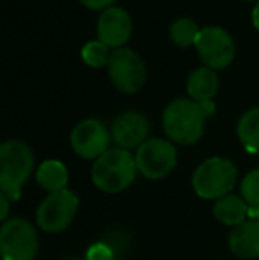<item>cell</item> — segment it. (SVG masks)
Returning <instances> with one entry per match:
<instances>
[{"mask_svg":"<svg viewBox=\"0 0 259 260\" xmlns=\"http://www.w3.org/2000/svg\"><path fill=\"white\" fill-rule=\"evenodd\" d=\"M213 101L199 103V101L194 100L178 98V100L170 101L167 105V108L163 110V131H165V135L174 144L194 145L203 137L206 119L213 115Z\"/></svg>","mask_w":259,"mask_h":260,"instance_id":"obj_1","label":"cell"},{"mask_svg":"<svg viewBox=\"0 0 259 260\" xmlns=\"http://www.w3.org/2000/svg\"><path fill=\"white\" fill-rule=\"evenodd\" d=\"M137 174L138 168L135 156H131L130 151L114 147L94 161L91 179L100 191L119 193L133 184Z\"/></svg>","mask_w":259,"mask_h":260,"instance_id":"obj_2","label":"cell"},{"mask_svg":"<svg viewBox=\"0 0 259 260\" xmlns=\"http://www.w3.org/2000/svg\"><path fill=\"white\" fill-rule=\"evenodd\" d=\"M34 170V154L21 140H7L0 145V189L9 199H18L23 184Z\"/></svg>","mask_w":259,"mask_h":260,"instance_id":"obj_3","label":"cell"},{"mask_svg":"<svg viewBox=\"0 0 259 260\" xmlns=\"http://www.w3.org/2000/svg\"><path fill=\"white\" fill-rule=\"evenodd\" d=\"M238 181L235 163L225 157H210L195 168L192 175V188L195 195L204 200H220L231 195V189Z\"/></svg>","mask_w":259,"mask_h":260,"instance_id":"obj_4","label":"cell"},{"mask_svg":"<svg viewBox=\"0 0 259 260\" xmlns=\"http://www.w3.org/2000/svg\"><path fill=\"white\" fill-rule=\"evenodd\" d=\"M39 251L38 230L23 218H11L0 229L2 260H34Z\"/></svg>","mask_w":259,"mask_h":260,"instance_id":"obj_5","label":"cell"},{"mask_svg":"<svg viewBox=\"0 0 259 260\" xmlns=\"http://www.w3.org/2000/svg\"><path fill=\"white\" fill-rule=\"evenodd\" d=\"M80 200L71 189L48 193L36 211V221L43 232L57 234L68 229L78 212Z\"/></svg>","mask_w":259,"mask_h":260,"instance_id":"obj_6","label":"cell"},{"mask_svg":"<svg viewBox=\"0 0 259 260\" xmlns=\"http://www.w3.org/2000/svg\"><path fill=\"white\" fill-rule=\"evenodd\" d=\"M138 174L146 179L158 181L170 174L176 168L178 151L170 140L165 138H149L135 152Z\"/></svg>","mask_w":259,"mask_h":260,"instance_id":"obj_7","label":"cell"},{"mask_svg":"<svg viewBox=\"0 0 259 260\" xmlns=\"http://www.w3.org/2000/svg\"><path fill=\"white\" fill-rule=\"evenodd\" d=\"M107 69L114 87L125 94L138 92L146 83V64L131 48L114 50Z\"/></svg>","mask_w":259,"mask_h":260,"instance_id":"obj_8","label":"cell"},{"mask_svg":"<svg viewBox=\"0 0 259 260\" xmlns=\"http://www.w3.org/2000/svg\"><path fill=\"white\" fill-rule=\"evenodd\" d=\"M195 48L203 64L213 71L227 68L236 53L235 41L222 27L200 28Z\"/></svg>","mask_w":259,"mask_h":260,"instance_id":"obj_9","label":"cell"},{"mask_svg":"<svg viewBox=\"0 0 259 260\" xmlns=\"http://www.w3.org/2000/svg\"><path fill=\"white\" fill-rule=\"evenodd\" d=\"M110 140V129L98 119H85L78 122L69 137L71 147L76 156L94 161L108 151Z\"/></svg>","mask_w":259,"mask_h":260,"instance_id":"obj_10","label":"cell"},{"mask_svg":"<svg viewBox=\"0 0 259 260\" xmlns=\"http://www.w3.org/2000/svg\"><path fill=\"white\" fill-rule=\"evenodd\" d=\"M149 133H151V126L148 117L135 110L121 112L112 120L110 126L112 140L119 149H125V151L138 149L144 142L149 140Z\"/></svg>","mask_w":259,"mask_h":260,"instance_id":"obj_11","label":"cell"},{"mask_svg":"<svg viewBox=\"0 0 259 260\" xmlns=\"http://www.w3.org/2000/svg\"><path fill=\"white\" fill-rule=\"evenodd\" d=\"M131 36V18L121 7H110L98 18V38L108 48H123Z\"/></svg>","mask_w":259,"mask_h":260,"instance_id":"obj_12","label":"cell"},{"mask_svg":"<svg viewBox=\"0 0 259 260\" xmlns=\"http://www.w3.org/2000/svg\"><path fill=\"white\" fill-rule=\"evenodd\" d=\"M229 250L238 258H259V219H247L235 226L227 237Z\"/></svg>","mask_w":259,"mask_h":260,"instance_id":"obj_13","label":"cell"},{"mask_svg":"<svg viewBox=\"0 0 259 260\" xmlns=\"http://www.w3.org/2000/svg\"><path fill=\"white\" fill-rule=\"evenodd\" d=\"M218 92V76L213 69L199 68L190 73L187 80V94L190 100L204 103V101H213Z\"/></svg>","mask_w":259,"mask_h":260,"instance_id":"obj_14","label":"cell"},{"mask_svg":"<svg viewBox=\"0 0 259 260\" xmlns=\"http://www.w3.org/2000/svg\"><path fill=\"white\" fill-rule=\"evenodd\" d=\"M250 207L242 197L238 195H227L217 200L213 206V216L225 226H238L243 221H247V214H249Z\"/></svg>","mask_w":259,"mask_h":260,"instance_id":"obj_15","label":"cell"},{"mask_svg":"<svg viewBox=\"0 0 259 260\" xmlns=\"http://www.w3.org/2000/svg\"><path fill=\"white\" fill-rule=\"evenodd\" d=\"M36 181H38V184L41 186L43 189H46L48 193L63 191V189H66L68 181H69L68 168H66V165L59 159H46L38 167Z\"/></svg>","mask_w":259,"mask_h":260,"instance_id":"obj_16","label":"cell"},{"mask_svg":"<svg viewBox=\"0 0 259 260\" xmlns=\"http://www.w3.org/2000/svg\"><path fill=\"white\" fill-rule=\"evenodd\" d=\"M236 135L243 147L250 152L259 151V106L250 108L240 117L238 126H236Z\"/></svg>","mask_w":259,"mask_h":260,"instance_id":"obj_17","label":"cell"},{"mask_svg":"<svg viewBox=\"0 0 259 260\" xmlns=\"http://www.w3.org/2000/svg\"><path fill=\"white\" fill-rule=\"evenodd\" d=\"M170 39L174 45L181 46V48H188V46H195L197 38H199V27L192 18H178L172 25H170Z\"/></svg>","mask_w":259,"mask_h":260,"instance_id":"obj_18","label":"cell"},{"mask_svg":"<svg viewBox=\"0 0 259 260\" xmlns=\"http://www.w3.org/2000/svg\"><path fill=\"white\" fill-rule=\"evenodd\" d=\"M110 52H108V46L105 43H101L100 39L98 41H91L87 43L82 48V60L85 62L89 68H103V66H108V60H110Z\"/></svg>","mask_w":259,"mask_h":260,"instance_id":"obj_19","label":"cell"},{"mask_svg":"<svg viewBox=\"0 0 259 260\" xmlns=\"http://www.w3.org/2000/svg\"><path fill=\"white\" fill-rule=\"evenodd\" d=\"M240 191H242V199L249 204L250 209L259 207V168L243 175L240 182Z\"/></svg>","mask_w":259,"mask_h":260,"instance_id":"obj_20","label":"cell"},{"mask_svg":"<svg viewBox=\"0 0 259 260\" xmlns=\"http://www.w3.org/2000/svg\"><path fill=\"white\" fill-rule=\"evenodd\" d=\"M85 7L89 9H94V11H107L110 7H114V2L116 0H80Z\"/></svg>","mask_w":259,"mask_h":260,"instance_id":"obj_21","label":"cell"},{"mask_svg":"<svg viewBox=\"0 0 259 260\" xmlns=\"http://www.w3.org/2000/svg\"><path fill=\"white\" fill-rule=\"evenodd\" d=\"M0 204H2V214H0V219L2 221H7V216H9V197L7 195H0Z\"/></svg>","mask_w":259,"mask_h":260,"instance_id":"obj_22","label":"cell"},{"mask_svg":"<svg viewBox=\"0 0 259 260\" xmlns=\"http://www.w3.org/2000/svg\"><path fill=\"white\" fill-rule=\"evenodd\" d=\"M252 23L259 30V2L256 4V7H254V11H252Z\"/></svg>","mask_w":259,"mask_h":260,"instance_id":"obj_23","label":"cell"},{"mask_svg":"<svg viewBox=\"0 0 259 260\" xmlns=\"http://www.w3.org/2000/svg\"><path fill=\"white\" fill-rule=\"evenodd\" d=\"M66 260H82L80 257H69V258H66Z\"/></svg>","mask_w":259,"mask_h":260,"instance_id":"obj_24","label":"cell"},{"mask_svg":"<svg viewBox=\"0 0 259 260\" xmlns=\"http://www.w3.org/2000/svg\"><path fill=\"white\" fill-rule=\"evenodd\" d=\"M249 2H252V0H249ZM257 2H259V0H257Z\"/></svg>","mask_w":259,"mask_h":260,"instance_id":"obj_25","label":"cell"}]
</instances>
